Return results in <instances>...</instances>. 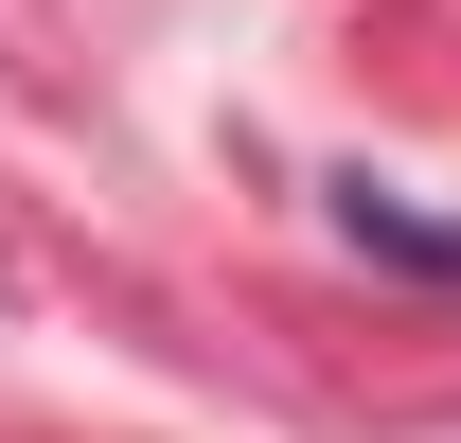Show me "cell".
<instances>
[{
    "mask_svg": "<svg viewBox=\"0 0 461 443\" xmlns=\"http://www.w3.org/2000/svg\"><path fill=\"white\" fill-rule=\"evenodd\" d=\"M355 231H373V249H408V267H461V231H426L408 195H355Z\"/></svg>",
    "mask_w": 461,
    "mask_h": 443,
    "instance_id": "obj_1",
    "label": "cell"
}]
</instances>
